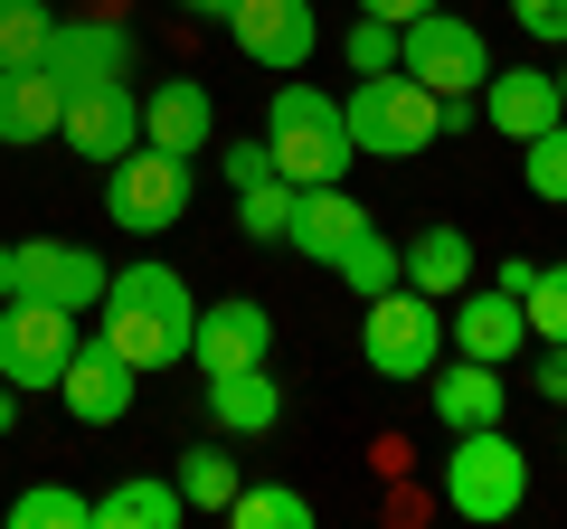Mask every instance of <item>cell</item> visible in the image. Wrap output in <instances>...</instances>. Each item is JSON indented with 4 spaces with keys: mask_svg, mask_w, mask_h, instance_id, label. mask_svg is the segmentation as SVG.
I'll return each mask as SVG.
<instances>
[{
    "mask_svg": "<svg viewBox=\"0 0 567 529\" xmlns=\"http://www.w3.org/2000/svg\"><path fill=\"white\" fill-rule=\"evenodd\" d=\"M529 501V454L502 426H464L445 454V510L454 520H511Z\"/></svg>",
    "mask_w": 567,
    "mask_h": 529,
    "instance_id": "obj_6",
    "label": "cell"
},
{
    "mask_svg": "<svg viewBox=\"0 0 567 529\" xmlns=\"http://www.w3.org/2000/svg\"><path fill=\"white\" fill-rule=\"evenodd\" d=\"M171 10H189V20H227L237 0H171Z\"/></svg>",
    "mask_w": 567,
    "mask_h": 529,
    "instance_id": "obj_38",
    "label": "cell"
},
{
    "mask_svg": "<svg viewBox=\"0 0 567 529\" xmlns=\"http://www.w3.org/2000/svg\"><path fill=\"white\" fill-rule=\"evenodd\" d=\"M265 152H275V170L293 189L341 180L360 162L350 152V123H341V95H322V85H275V104H265Z\"/></svg>",
    "mask_w": 567,
    "mask_h": 529,
    "instance_id": "obj_2",
    "label": "cell"
},
{
    "mask_svg": "<svg viewBox=\"0 0 567 529\" xmlns=\"http://www.w3.org/2000/svg\"><path fill=\"white\" fill-rule=\"evenodd\" d=\"M227 189H246V180H265V170H275V152H265V133H256V143H227Z\"/></svg>",
    "mask_w": 567,
    "mask_h": 529,
    "instance_id": "obj_34",
    "label": "cell"
},
{
    "mask_svg": "<svg viewBox=\"0 0 567 529\" xmlns=\"http://www.w3.org/2000/svg\"><path fill=\"white\" fill-rule=\"evenodd\" d=\"M218 29L237 39V58L275 66V76H293V66L322 48V20H312V0H237Z\"/></svg>",
    "mask_w": 567,
    "mask_h": 529,
    "instance_id": "obj_10",
    "label": "cell"
},
{
    "mask_svg": "<svg viewBox=\"0 0 567 529\" xmlns=\"http://www.w3.org/2000/svg\"><path fill=\"white\" fill-rule=\"evenodd\" d=\"M483 123L511 133V143L548 133V123H558V76H548V66H492L483 76Z\"/></svg>",
    "mask_w": 567,
    "mask_h": 529,
    "instance_id": "obj_19",
    "label": "cell"
},
{
    "mask_svg": "<svg viewBox=\"0 0 567 529\" xmlns=\"http://www.w3.org/2000/svg\"><path fill=\"white\" fill-rule=\"evenodd\" d=\"M133 58H142L133 29L95 10V20H58V39H48L39 66L58 76V95H76V85H133Z\"/></svg>",
    "mask_w": 567,
    "mask_h": 529,
    "instance_id": "obj_9",
    "label": "cell"
},
{
    "mask_svg": "<svg viewBox=\"0 0 567 529\" xmlns=\"http://www.w3.org/2000/svg\"><path fill=\"white\" fill-rule=\"evenodd\" d=\"M58 114H66V95H58V76H48V66H0V152L48 143V133H58Z\"/></svg>",
    "mask_w": 567,
    "mask_h": 529,
    "instance_id": "obj_20",
    "label": "cell"
},
{
    "mask_svg": "<svg viewBox=\"0 0 567 529\" xmlns=\"http://www.w3.org/2000/svg\"><path fill=\"white\" fill-rule=\"evenodd\" d=\"M539 397L567 407V341H539Z\"/></svg>",
    "mask_w": 567,
    "mask_h": 529,
    "instance_id": "obj_35",
    "label": "cell"
},
{
    "mask_svg": "<svg viewBox=\"0 0 567 529\" xmlns=\"http://www.w3.org/2000/svg\"><path fill=\"white\" fill-rule=\"evenodd\" d=\"M341 58H350V76H379V66H398V20H350V39H341Z\"/></svg>",
    "mask_w": 567,
    "mask_h": 529,
    "instance_id": "obj_32",
    "label": "cell"
},
{
    "mask_svg": "<svg viewBox=\"0 0 567 529\" xmlns=\"http://www.w3.org/2000/svg\"><path fill=\"white\" fill-rule=\"evenodd\" d=\"M511 20H520L529 39H548V48H567V0H511Z\"/></svg>",
    "mask_w": 567,
    "mask_h": 529,
    "instance_id": "obj_33",
    "label": "cell"
},
{
    "mask_svg": "<svg viewBox=\"0 0 567 529\" xmlns=\"http://www.w3.org/2000/svg\"><path fill=\"white\" fill-rule=\"evenodd\" d=\"M558 114H567V66H558Z\"/></svg>",
    "mask_w": 567,
    "mask_h": 529,
    "instance_id": "obj_40",
    "label": "cell"
},
{
    "mask_svg": "<svg viewBox=\"0 0 567 529\" xmlns=\"http://www.w3.org/2000/svg\"><path fill=\"white\" fill-rule=\"evenodd\" d=\"M341 123H350V152L360 162H416L435 143V85H416L406 66H379L341 95Z\"/></svg>",
    "mask_w": 567,
    "mask_h": 529,
    "instance_id": "obj_3",
    "label": "cell"
},
{
    "mask_svg": "<svg viewBox=\"0 0 567 529\" xmlns=\"http://www.w3.org/2000/svg\"><path fill=\"white\" fill-rule=\"evenodd\" d=\"M237 227H246L256 246H284V227H293V180H284V170L246 180V189H237Z\"/></svg>",
    "mask_w": 567,
    "mask_h": 529,
    "instance_id": "obj_27",
    "label": "cell"
},
{
    "mask_svg": "<svg viewBox=\"0 0 567 529\" xmlns=\"http://www.w3.org/2000/svg\"><path fill=\"white\" fill-rule=\"evenodd\" d=\"M445 341L464 350V360H520L529 350V312H520V293H502V284H483V293H445Z\"/></svg>",
    "mask_w": 567,
    "mask_h": 529,
    "instance_id": "obj_14",
    "label": "cell"
},
{
    "mask_svg": "<svg viewBox=\"0 0 567 529\" xmlns=\"http://www.w3.org/2000/svg\"><path fill=\"white\" fill-rule=\"evenodd\" d=\"M58 143L76 152V162H123V152L142 143V95L133 85H76L58 114Z\"/></svg>",
    "mask_w": 567,
    "mask_h": 529,
    "instance_id": "obj_12",
    "label": "cell"
},
{
    "mask_svg": "<svg viewBox=\"0 0 567 529\" xmlns=\"http://www.w3.org/2000/svg\"><path fill=\"white\" fill-rule=\"evenodd\" d=\"M189 199H199V170H189L181 152H162V143H133L123 162H104V218H114L123 237H162V227H181Z\"/></svg>",
    "mask_w": 567,
    "mask_h": 529,
    "instance_id": "obj_5",
    "label": "cell"
},
{
    "mask_svg": "<svg viewBox=\"0 0 567 529\" xmlns=\"http://www.w3.org/2000/svg\"><path fill=\"white\" fill-rule=\"evenodd\" d=\"M360 227H379V218H369L341 180H312V189H293V227H284V246H293V256H312V264H331Z\"/></svg>",
    "mask_w": 567,
    "mask_h": 529,
    "instance_id": "obj_17",
    "label": "cell"
},
{
    "mask_svg": "<svg viewBox=\"0 0 567 529\" xmlns=\"http://www.w3.org/2000/svg\"><path fill=\"white\" fill-rule=\"evenodd\" d=\"M189 322H199V303H189V284L171 264H123L95 293V341H114L133 369H181Z\"/></svg>",
    "mask_w": 567,
    "mask_h": 529,
    "instance_id": "obj_1",
    "label": "cell"
},
{
    "mask_svg": "<svg viewBox=\"0 0 567 529\" xmlns=\"http://www.w3.org/2000/svg\"><path fill=\"white\" fill-rule=\"evenodd\" d=\"M520 180H529V199L567 208V114L548 123V133H529V143H520Z\"/></svg>",
    "mask_w": 567,
    "mask_h": 529,
    "instance_id": "obj_30",
    "label": "cell"
},
{
    "mask_svg": "<svg viewBox=\"0 0 567 529\" xmlns=\"http://www.w3.org/2000/svg\"><path fill=\"white\" fill-rule=\"evenodd\" d=\"M171 483H181L189 510H227V491H237V454H227V445H189Z\"/></svg>",
    "mask_w": 567,
    "mask_h": 529,
    "instance_id": "obj_28",
    "label": "cell"
},
{
    "mask_svg": "<svg viewBox=\"0 0 567 529\" xmlns=\"http://www.w3.org/2000/svg\"><path fill=\"white\" fill-rule=\"evenodd\" d=\"M10 426H20V397H10V378H0V435H10Z\"/></svg>",
    "mask_w": 567,
    "mask_h": 529,
    "instance_id": "obj_39",
    "label": "cell"
},
{
    "mask_svg": "<svg viewBox=\"0 0 567 529\" xmlns=\"http://www.w3.org/2000/svg\"><path fill=\"white\" fill-rule=\"evenodd\" d=\"M20 293V246H0V303Z\"/></svg>",
    "mask_w": 567,
    "mask_h": 529,
    "instance_id": "obj_37",
    "label": "cell"
},
{
    "mask_svg": "<svg viewBox=\"0 0 567 529\" xmlns=\"http://www.w3.org/2000/svg\"><path fill=\"white\" fill-rule=\"evenodd\" d=\"M181 520H189V501L171 473H133V483H114L95 501V529H181Z\"/></svg>",
    "mask_w": 567,
    "mask_h": 529,
    "instance_id": "obj_23",
    "label": "cell"
},
{
    "mask_svg": "<svg viewBox=\"0 0 567 529\" xmlns=\"http://www.w3.org/2000/svg\"><path fill=\"white\" fill-rule=\"evenodd\" d=\"M10 529H95V501L66 483H29L20 501H10Z\"/></svg>",
    "mask_w": 567,
    "mask_h": 529,
    "instance_id": "obj_29",
    "label": "cell"
},
{
    "mask_svg": "<svg viewBox=\"0 0 567 529\" xmlns=\"http://www.w3.org/2000/svg\"><path fill=\"white\" fill-rule=\"evenodd\" d=\"M227 520L237 529H312V501L284 491V483H237L227 491Z\"/></svg>",
    "mask_w": 567,
    "mask_h": 529,
    "instance_id": "obj_25",
    "label": "cell"
},
{
    "mask_svg": "<svg viewBox=\"0 0 567 529\" xmlns=\"http://www.w3.org/2000/svg\"><path fill=\"white\" fill-rule=\"evenodd\" d=\"M58 39V10L48 0H0V66H39Z\"/></svg>",
    "mask_w": 567,
    "mask_h": 529,
    "instance_id": "obj_26",
    "label": "cell"
},
{
    "mask_svg": "<svg viewBox=\"0 0 567 529\" xmlns=\"http://www.w3.org/2000/svg\"><path fill=\"white\" fill-rule=\"evenodd\" d=\"M20 293L66 303V312H95L104 256H95V246H76V237H20Z\"/></svg>",
    "mask_w": 567,
    "mask_h": 529,
    "instance_id": "obj_15",
    "label": "cell"
},
{
    "mask_svg": "<svg viewBox=\"0 0 567 529\" xmlns=\"http://www.w3.org/2000/svg\"><path fill=\"white\" fill-rule=\"evenodd\" d=\"M369 20H416V10H435V0H360Z\"/></svg>",
    "mask_w": 567,
    "mask_h": 529,
    "instance_id": "obj_36",
    "label": "cell"
},
{
    "mask_svg": "<svg viewBox=\"0 0 567 529\" xmlns=\"http://www.w3.org/2000/svg\"><path fill=\"white\" fill-rule=\"evenodd\" d=\"M360 360L379 369V378L416 387L425 369L445 360V303H435V293H416V284L369 293V303H360Z\"/></svg>",
    "mask_w": 567,
    "mask_h": 529,
    "instance_id": "obj_4",
    "label": "cell"
},
{
    "mask_svg": "<svg viewBox=\"0 0 567 529\" xmlns=\"http://www.w3.org/2000/svg\"><path fill=\"white\" fill-rule=\"evenodd\" d=\"M398 274H406L416 293L445 303V293L473 284V237H464V227H416V237H398Z\"/></svg>",
    "mask_w": 567,
    "mask_h": 529,
    "instance_id": "obj_21",
    "label": "cell"
},
{
    "mask_svg": "<svg viewBox=\"0 0 567 529\" xmlns=\"http://www.w3.org/2000/svg\"><path fill=\"white\" fill-rule=\"evenodd\" d=\"M425 397H435L445 435H464V426H502V416H511V378H502V360H454V369H425Z\"/></svg>",
    "mask_w": 567,
    "mask_h": 529,
    "instance_id": "obj_16",
    "label": "cell"
},
{
    "mask_svg": "<svg viewBox=\"0 0 567 529\" xmlns=\"http://www.w3.org/2000/svg\"><path fill=\"white\" fill-rule=\"evenodd\" d=\"M66 350H76V312L66 303H39V293L0 303V378L10 387H58Z\"/></svg>",
    "mask_w": 567,
    "mask_h": 529,
    "instance_id": "obj_8",
    "label": "cell"
},
{
    "mask_svg": "<svg viewBox=\"0 0 567 529\" xmlns=\"http://www.w3.org/2000/svg\"><path fill=\"white\" fill-rule=\"evenodd\" d=\"M398 66L416 85H435V95H483V76H492V39L464 20V10H416V20H398Z\"/></svg>",
    "mask_w": 567,
    "mask_h": 529,
    "instance_id": "obj_7",
    "label": "cell"
},
{
    "mask_svg": "<svg viewBox=\"0 0 567 529\" xmlns=\"http://www.w3.org/2000/svg\"><path fill=\"white\" fill-rule=\"evenodd\" d=\"M265 350H275V312L256 303V293H227V303H199V322H189V360L218 378V369H265Z\"/></svg>",
    "mask_w": 567,
    "mask_h": 529,
    "instance_id": "obj_13",
    "label": "cell"
},
{
    "mask_svg": "<svg viewBox=\"0 0 567 529\" xmlns=\"http://www.w3.org/2000/svg\"><path fill=\"white\" fill-rule=\"evenodd\" d=\"M520 312H529V341H567V264H539L529 274Z\"/></svg>",
    "mask_w": 567,
    "mask_h": 529,
    "instance_id": "obj_31",
    "label": "cell"
},
{
    "mask_svg": "<svg viewBox=\"0 0 567 529\" xmlns=\"http://www.w3.org/2000/svg\"><path fill=\"white\" fill-rule=\"evenodd\" d=\"M133 387H142V369L123 360L114 341H76L66 369H58V397H66L76 426H123V416H133Z\"/></svg>",
    "mask_w": 567,
    "mask_h": 529,
    "instance_id": "obj_11",
    "label": "cell"
},
{
    "mask_svg": "<svg viewBox=\"0 0 567 529\" xmlns=\"http://www.w3.org/2000/svg\"><path fill=\"white\" fill-rule=\"evenodd\" d=\"M208 133H218V104H208L199 76H171V85H152V95H142V143H162V152H181V162H199Z\"/></svg>",
    "mask_w": 567,
    "mask_h": 529,
    "instance_id": "obj_18",
    "label": "cell"
},
{
    "mask_svg": "<svg viewBox=\"0 0 567 529\" xmlns=\"http://www.w3.org/2000/svg\"><path fill=\"white\" fill-rule=\"evenodd\" d=\"M208 416H218V435H275L284 426V387L265 369H218L208 378Z\"/></svg>",
    "mask_w": 567,
    "mask_h": 529,
    "instance_id": "obj_22",
    "label": "cell"
},
{
    "mask_svg": "<svg viewBox=\"0 0 567 529\" xmlns=\"http://www.w3.org/2000/svg\"><path fill=\"white\" fill-rule=\"evenodd\" d=\"M331 274H341V284L360 293V303H369V293H388V284H406V274H398V237H379V227H360V237H350L341 256H331Z\"/></svg>",
    "mask_w": 567,
    "mask_h": 529,
    "instance_id": "obj_24",
    "label": "cell"
}]
</instances>
